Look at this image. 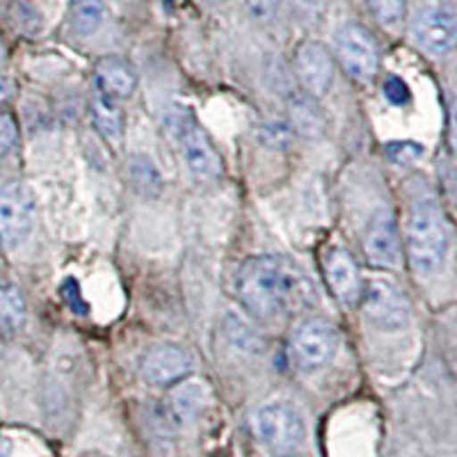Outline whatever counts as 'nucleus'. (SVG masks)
Wrapping results in <instances>:
<instances>
[{"mask_svg":"<svg viewBox=\"0 0 457 457\" xmlns=\"http://www.w3.org/2000/svg\"><path fill=\"white\" fill-rule=\"evenodd\" d=\"M364 254L375 268H395L400 261L398 224L389 211H378L366 224Z\"/></svg>","mask_w":457,"mask_h":457,"instance_id":"11","label":"nucleus"},{"mask_svg":"<svg viewBox=\"0 0 457 457\" xmlns=\"http://www.w3.org/2000/svg\"><path fill=\"white\" fill-rule=\"evenodd\" d=\"M448 140H451L453 151L457 154V101L451 108V121H448Z\"/></svg>","mask_w":457,"mask_h":457,"instance_id":"28","label":"nucleus"},{"mask_svg":"<svg viewBox=\"0 0 457 457\" xmlns=\"http://www.w3.org/2000/svg\"><path fill=\"white\" fill-rule=\"evenodd\" d=\"M3 55H5V51H3V42H0V60H3Z\"/></svg>","mask_w":457,"mask_h":457,"instance_id":"30","label":"nucleus"},{"mask_svg":"<svg viewBox=\"0 0 457 457\" xmlns=\"http://www.w3.org/2000/svg\"><path fill=\"white\" fill-rule=\"evenodd\" d=\"M89 110H92V121L96 126V130H99L105 140L117 145L121 140V136H124V112H121L120 105L114 104V99L105 96L104 92H99L94 94Z\"/></svg>","mask_w":457,"mask_h":457,"instance_id":"17","label":"nucleus"},{"mask_svg":"<svg viewBox=\"0 0 457 457\" xmlns=\"http://www.w3.org/2000/svg\"><path fill=\"white\" fill-rule=\"evenodd\" d=\"M12 92H14V85H12V80L5 79V76H0V104L10 99Z\"/></svg>","mask_w":457,"mask_h":457,"instance_id":"29","label":"nucleus"},{"mask_svg":"<svg viewBox=\"0 0 457 457\" xmlns=\"http://www.w3.org/2000/svg\"><path fill=\"white\" fill-rule=\"evenodd\" d=\"M295 73L302 89L312 99H320L332 89L337 64L328 46L320 42H304L297 48L295 55Z\"/></svg>","mask_w":457,"mask_h":457,"instance_id":"10","label":"nucleus"},{"mask_svg":"<svg viewBox=\"0 0 457 457\" xmlns=\"http://www.w3.org/2000/svg\"><path fill=\"white\" fill-rule=\"evenodd\" d=\"M416 44L430 55H446L457 48V10L446 5L423 7L411 23Z\"/></svg>","mask_w":457,"mask_h":457,"instance_id":"9","label":"nucleus"},{"mask_svg":"<svg viewBox=\"0 0 457 457\" xmlns=\"http://www.w3.org/2000/svg\"><path fill=\"white\" fill-rule=\"evenodd\" d=\"M386 154L394 162H411L423 154L421 145H414V142H394V145L386 146Z\"/></svg>","mask_w":457,"mask_h":457,"instance_id":"24","label":"nucleus"},{"mask_svg":"<svg viewBox=\"0 0 457 457\" xmlns=\"http://www.w3.org/2000/svg\"><path fill=\"white\" fill-rule=\"evenodd\" d=\"M19 140V129L12 114L0 112V158L7 156Z\"/></svg>","mask_w":457,"mask_h":457,"instance_id":"23","label":"nucleus"},{"mask_svg":"<svg viewBox=\"0 0 457 457\" xmlns=\"http://www.w3.org/2000/svg\"><path fill=\"white\" fill-rule=\"evenodd\" d=\"M337 55L350 79L366 83L375 76L379 64V51L375 37L359 23H345L337 32Z\"/></svg>","mask_w":457,"mask_h":457,"instance_id":"8","label":"nucleus"},{"mask_svg":"<svg viewBox=\"0 0 457 457\" xmlns=\"http://www.w3.org/2000/svg\"><path fill=\"white\" fill-rule=\"evenodd\" d=\"M37 202L30 187L21 181L0 187V243L7 250L21 247L32 234Z\"/></svg>","mask_w":457,"mask_h":457,"instance_id":"7","label":"nucleus"},{"mask_svg":"<svg viewBox=\"0 0 457 457\" xmlns=\"http://www.w3.org/2000/svg\"><path fill=\"white\" fill-rule=\"evenodd\" d=\"M204 405H206V389L199 382L181 379L167 398V414L179 426H187L202 414Z\"/></svg>","mask_w":457,"mask_h":457,"instance_id":"15","label":"nucleus"},{"mask_svg":"<svg viewBox=\"0 0 457 457\" xmlns=\"http://www.w3.org/2000/svg\"><path fill=\"white\" fill-rule=\"evenodd\" d=\"M322 265H325V279H328L334 297L345 304H357L359 295H361V277H359V268L350 252L343 247H334L325 254Z\"/></svg>","mask_w":457,"mask_h":457,"instance_id":"13","label":"nucleus"},{"mask_svg":"<svg viewBox=\"0 0 457 457\" xmlns=\"http://www.w3.org/2000/svg\"><path fill=\"white\" fill-rule=\"evenodd\" d=\"M243 3L254 19H270L279 7V0H243Z\"/></svg>","mask_w":457,"mask_h":457,"instance_id":"26","label":"nucleus"},{"mask_svg":"<svg viewBox=\"0 0 457 457\" xmlns=\"http://www.w3.org/2000/svg\"><path fill=\"white\" fill-rule=\"evenodd\" d=\"M295 5L302 12H309V14H320L328 7V0H295Z\"/></svg>","mask_w":457,"mask_h":457,"instance_id":"27","label":"nucleus"},{"mask_svg":"<svg viewBox=\"0 0 457 457\" xmlns=\"http://www.w3.org/2000/svg\"><path fill=\"white\" fill-rule=\"evenodd\" d=\"M105 19L104 0H71V26L80 37L99 30Z\"/></svg>","mask_w":457,"mask_h":457,"instance_id":"19","label":"nucleus"},{"mask_svg":"<svg viewBox=\"0 0 457 457\" xmlns=\"http://www.w3.org/2000/svg\"><path fill=\"white\" fill-rule=\"evenodd\" d=\"M359 307L366 320L379 332H398L410 325V300L398 286L389 279H370L361 286Z\"/></svg>","mask_w":457,"mask_h":457,"instance_id":"5","label":"nucleus"},{"mask_svg":"<svg viewBox=\"0 0 457 457\" xmlns=\"http://www.w3.org/2000/svg\"><path fill=\"white\" fill-rule=\"evenodd\" d=\"M338 350L337 329L322 318H304V320L293 329L288 353H291L293 364L304 373H316L325 369L334 359Z\"/></svg>","mask_w":457,"mask_h":457,"instance_id":"6","label":"nucleus"},{"mask_svg":"<svg viewBox=\"0 0 457 457\" xmlns=\"http://www.w3.org/2000/svg\"><path fill=\"white\" fill-rule=\"evenodd\" d=\"M366 5L382 23H395L405 16V0H366Z\"/></svg>","mask_w":457,"mask_h":457,"instance_id":"20","label":"nucleus"},{"mask_svg":"<svg viewBox=\"0 0 457 457\" xmlns=\"http://www.w3.org/2000/svg\"><path fill=\"white\" fill-rule=\"evenodd\" d=\"M455 373H457V354H455Z\"/></svg>","mask_w":457,"mask_h":457,"instance_id":"31","label":"nucleus"},{"mask_svg":"<svg viewBox=\"0 0 457 457\" xmlns=\"http://www.w3.org/2000/svg\"><path fill=\"white\" fill-rule=\"evenodd\" d=\"M238 300L256 320H277L313 300L309 277L286 256H252L236 277Z\"/></svg>","mask_w":457,"mask_h":457,"instance_id":"1","label":"nucleus"},{"mask_svg":"<svg viewBox=\"0 0 457 457\" xmlns=\"http://www.w3.org/2000/svg\"><path fill=\"white\" fill-rule=\"evenodd\" d=\"M254 430L265 448L279 457L295 455L304 446L307 426L300 411L288 403H270L254 414Z\"/></svg>","mask_w":457,"mask_h":457,"instance_id":"4","label":"nucleus"},{"mask_svg":"<svg viewBox=\"0 0 457 457\" xmlns=\"http://www.w3.org/2000/svg\"><path fill=\"white\" fill-rule=\"evenodd\" d=\"M405 250L411 270L432 277L442 270L448 256V227L442 208L432 199L416 202L407 218Z\"/></svg>","mask_w":457,"mask_h":457,"instance_id":"2","label":"nucleus"},{"mask_svg":"<svg viewBox=\"0 0 457 457\" xmlns=\"http://www.w3.org/2000/svg\"><path fill=\"white\" fill-rule=\"evenodd\" d=\"M190 369L193 364H190L186 350H181L179 345H170V343L151 348L142 359V378L151 386L179 385L181 379L187 378Z\"/></svg>","mask_w":457,"mask_h":457,"instance_id":"12","label":"nucleus"},{"mask_svg":"<svg viewBox=\"0 0 457 457\" xmlns=\"http://www.w3.org/2000/svg\"><path fill=\"white\" fill-rule=\"evenodd\" d=\"M26 297L12 279H0V334L14 337L26 325Z\"/></svg>","mask_w":457,"mask_h":457,"instance_id":"16","label":"nucleus"},{"mask_svg":"<svg viewBox=\"0 0 457 457\" xmlns=\"http://www.w3.org/2000/svg\"><path fill=\"white\" fill-rule=\"evenodd\" d=\"M167 130L171 140L181 151L190 177L202 183H213L222 177V158L213 146L211 137L193 112L183 108H174L165 117Z\"/></svg>","mask_w":457,"mask_h":457,"instance_id":"3","label":"nucleus"},{"mask_svg":"<svg viewBox=\"0 0 457 457\" xmlns=\"http://www.w3.org/2000/svg\"><path fill=\"white\" fill-rule=\"evenodd\" d=\"M288 117H291V126L307 137L322 136L325 130V114L320 112L312 96H300L293 99L291 108H288Z\"/></svg>","mask_w":457,"mask_h":457,"instance_id":"18","label":"nucleus"},{"mask_svg":"<svg viewBox=\"0 0 457 457\" xmlns=\"http://www.w3.org/2000/svg\"><path fill=\"white\" fill-rule=\"evenodd\" d=\"M62 297H64V302H67L69 307H71L76 313H87V302H85L83 293H80L79 281L71 279V277H69V279H64Z\"/></svg>","mask_w":457,"mask_h":457,"instance_id":"25","label":"nucleus"},{"mask_svg":"<svg viewBox=\"0 0 457 457\" xmlns=\"http://www.w3.org/2000/svg\"><path fill=\"white\" fill-rule=\"evenodd\" d=\"M96 85L110 99H129L137 87V76L126 60L108 55L96 62Z\"/></svg>","mask_w":457,"mask_h":457,"instance_id":"14","label":"nucleus"},{"mask_svg":"<svg viewBox=\"0 0 457 457\" xmlns=\"http://www.w3.org/2000/svg\"><path fill=\"white\" fill-rule=\"evenodd\" d=\"M382 89H385V96L391 105L403 108V105H407L411 101L410 87H407L405 80L398 79V76H389V79L385 80V87Z\"/></svg>","mask_w":457,"mask_h":457,"instance_id":"22","label":"nucleus"},{"mask_svg":"<svg viewBox=\"0 0 457 457\" xmlns=\"http://www.w3.org/2000/svg\"><path fill=\"white\" fill-rule=\"evenodd\" d=\"M130 177L133 179H140V190H156L158 183H161V174H158L156 170H154V165L151 162H146L145 158H136L133 161V167H130Z\"/></svg>","mask_w":457,"mask_h":457,"instance_id":"21","label":"nucleus"}]
</instances>
